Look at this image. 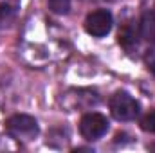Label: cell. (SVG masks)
Masks as SVG:
<instances>
[{
	"mask_svg": "<svg viewBox=\"0 0 155 153\" xmlns=\"http://www.w3.org/2000/svg\"><path fill=\"white\" fill-rule=\"evenodd\" d=\"M5 128H7V133L13 139L24 141V142H29L38 135V122L31 115H24V114L13 115V117L7 119Z\"/></svg>",
	"mask_w": 155,
	"mask_h": 153,
	"instance_id": "6da1fadb",
	"label": "cell"
},
{
	"mask_svg": "<svg viewBox=\"0 0 155 153\" xmlns=\"http://www.w3.org/2000/svg\"><path fill=\"white\" fill-rule=\"evenodd\" d=\"M110 112L117 121H132L139 114V103L126 92H116L110 97Z\"/></svg>",
	"mask_w": 155,
	"mask_h": 153,
	"instance_id": "7a4b0ae2",
	"label": "cell"
},
{
	"mask_svg": "<svg viewBox=\"0 0 155 153\" xmlns=\"http://www.w3.org/2000/svg\"><path fill=\"white\" fill-rule=\"evenodd\" d=\"M108 130V119L101 114H87L81 117L79 121V133L83 135V139L87 141H96L99 137H103Z\"/></svg>",
	"mask_w": 155,
	"mask_h": 153,
	"instance_id": "3957f363",
	"label": "cell"
},
{
	"mask_svg": "<svg viewBox=\"0 0 155 153\" xmlns=\"http://www.w3.org/2000/svg\"><path fill=\"white\" fill-rule=\"evenodd\" d=\"M112 29V15L107 9H97L92 11L87 18H85V31L92 36H107Z\"/></svg>",
	"mask_w": 155,
	"mask_h": 153,
	"instance_id": "277c9868",
	"label": "cell"
},
{
	"mask_svg": "<svg viewBox=\"0 0 155 153\" xmlns=\"http://www.w3.org/2000/svg\"><path fill=\"white\" fill-rule=\"evenodd\" d=\"M139 34L148 43H155V13L146 11L139 20Z\"/></svg>",
	"mask_w": 155,
	"mask_h": 153,
	"instance_id": "5b68a950",
	"label": "cell"
},
{
	"mask_svg": "<svg viewBox=\"0 0 155 153\" xmlns=\"http://www.w3.org/2000/svg\"><path fill=\"white\" fill-rule=\"evenodd\" d=\"M119 43L124 47V49H132V47H137V36H135V29L132 25H124L119 33Z\"/></svg>",
	"mask_w": 155,
	"mask_h": 153,
	"instance_id": "8992f818",
	"label": "cell"
},
{
	"mask_svg": "<svg viewBox=\"0 0 155 153\" xmlns=\"http://www.w3.org/2000/svg\"><path fill=\"white\" fill-rule=\"evenodd\" d=\"M49 9L56 15H67L71 9V0H47Z\"/></svg>",
	"mask_w": 155,
	"mask_h": 153,
	"instance_id": "52a82bcc",
	"label": "cell"
},
{
	"mask_svg": "<svg viewBox=\"0 0 155 153\" xmlns=\"http://www.w3.org/2000/svg\"><path fill=\"white\" fill-rule=\"evenodd\" d=\"M141 126H143V130H144V132L155 133V110H153V112H150V114H146L144 117H143Z\"/></svg>",
	"mask_w": 155,
	"mask_h": 153,
	"instance_id": "ba28073f",
	"label": "cell"
},
{
	"mask_svg": "<svg viewBox=\"0 0 155 153\" xmlns=\"http://www.w3.org/2000/svg\"><path fill=\"white\" fill-rule=\"evenodd\" d=\"M144 65L148 67V70L152 74H155V47L146 50V54H144Z\"/></svg>",
	"mask_w": 155,
	"mask_h": 153,
	"instance_id": "9c48e42d",
	"label": "cell"
},
{
	"mask_svg": "<svg viewBox=\"0 0 155 153\" xmlns=\"http://www.w3.org/2000/svg\"><path fill=\"white\" fill-rule=\"evenodd\" d=\"M13 18V9L9 4H0V24H7Z\"/></svg>",
	"mask_w": 155,
	"mask_h": 153,
	"instance_id": "30bf717a",
	"label": "cell"
}]
</instances>
